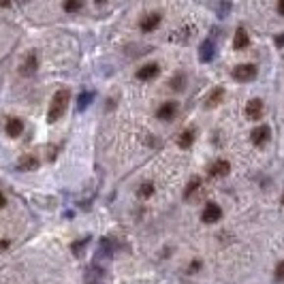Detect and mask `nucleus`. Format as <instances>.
<instances>
[{"label":"nucleus","instance_id":"nucleus-1","mask_svg":"<svg viewBox=\"0 0 284 284\" xmlns=\"http://www.w3.org/2000/svg\"><path fill=\"white\" fill-rule=\"evenodd\" d=\"M69 100H71V92H69V88H62V90H58V92L54 94V98H51L49 111H47V122H49V124H56L58 120H60L62 114L67 111Z\"/></svg>","mask_w":284,"mask_h":284},{"label":"nucleus","instance_id":"nucleus-2","mask_svg":"<svg viewBox=\"0 0 284 284\" xmlns=\"http://www.w3.org/2000/svg\"><path fill=\"white\" fill-rule=\"evenodd\" d=\"M246 116H248V120H263V116H265V105H263V100L261 98H252L250 103L246 105Z\"/></svg>","mask_w":284,"mask_h":284},{"label":"nucleus","instance_id":"nucleus-3","mask_svg":"<svg viewBox=\"0 0 284 284\" xmlns=\"http://www.w3.org/2000/svg\"><path fill=\"white\" fill-rule=\"evenodd\" d=\"M257 77V67L254 64H239L233 69V79L237 81H250Z\"/></svg>","mask_w":284,"mask_h":284},{"label":"nucleus","instance_id":"nucleus-4","mask_svg":"<svg viewBox=\"0 0 284 284\" xmlns=\"http://www.w3.org/2000/svg\"><path fill=\"white\" fill-rule=\"evenodd\" d=\"M220 216H222V210L218 208L216 203H208L203 208V214H201V218H203V222L205 224H214L220 220Z\"/></svg>","mask_w":284,"mask_h":284},{"label":"nucleus","instance_id":"nucleus-5","mask_svg":"<svg viewBox=\"0 0 284 284\" xmlns=\"http://www.w3.org/2000/svg\"><path fill=\"white\" fill-rule=\"evenodd\" d=\"M175 114H177V105L173 103V100H169V103H163L161 107H158V111H156L158 120H163V122H171L175 118Z\"/></svg>","mask_w":284,"mask_h":284},{"label":"nucleus","instance_id":"nucleus-6","mask_svg":"<svg viewBox=\"0 0 284 284\" xmlns=\"http://www.w3.org/2000/svg\"><path fill=\"white\" fill-rule=\"evenodd\" d=\"M269 135H271V131H269V126H257L252 131V135H250V139H252V143L254 145H263V143H267V139H269Z\"/></svg>","mask_w":284,"mask_h":284},{"label":"nucleus","instance_id":"nucleus-7","mask_svg":"<svg viewBox=\"0 0 284 284\" xmlns=\"http://www.w3.org/2000/svg\"><path fill=\"white\" fill-rule=\"evenodd\" d=\"M158 64H154V62H150V64H143L139 71H137V79H141V81H147V79H154V77L158 75Z\"/></svg>","mask_w":284,"mask_h":284},{"label":"nucleus","instance_id":"nucleus-8","mask_svg":"<svg viewBox=\"0 0 284 284\" xmlns=\"http://www.w3.org/2000/svg\"><path fill=\"white\" fill-rule=\"evenodd\" d=\"M158 24H161V13H147L143 20H141V30L143 32H150V30H154V28L158 26Z\"/></svg>","mask_w":284,"mask_h":284},{"label":"nucleus","instance_id":"nucleus-9","mask_svg":"<svg viewBox=\"0 0 284 284\" xmlns=\"http://www.w3.org/2000/svg\"><path fill=\"white\" fill-rule=\"evenodd\" d=\"M231 171L229 161H216L214 165H210V175L212 177H224Z\"/></svg>","mask_w":284,"mask_h":284},{"label":"nucleus","instance_id":"nucleus-10","mask_svg":"<svg viewBox=\"0 0 284 284\" xmlns=\"http://www.w3.org/2000/svg\"><path fill=\"white\" fill-rule=\"evenodd\" d=\"M250 45V34H248L244 28H237L235 32V39H233V47L235 49H244V47Z\"/></svg>","mask_w":284,"mask_h":284},{"label":"nucleus","instance_id":"nucleus-11","mask_svg":"<svg viewBox=\"0 0 284 284\" xmlns=\"http://www.w3.org/2000/svg\"><path fill=\"white\" fill-rule=\"evenodd\" d=\"M194 143V131L192 128H186L184 133H180V137H177V145L182 147V150H188Z\"/></svg>","mask_w":284,"mask_h":284},{"label":"nucleus","instance_id":"nucleus-12","mask_svg":"<svg viewBox=\"0 0 284 284\" xmlns=\"http://www.w3.org/2000/svg\"><path fill=\"white\" fill-rule=\"evenodd\" d=\"M24 131V122L20 120V118H11V120L7 122V133L9 137H20Z\"/></svg>","mask_w":284,"mask_h":284},{"label":"nucleus","instance_id":"nucleus-13","mask_svg":"<svg viewBox=\"0 0 284 284\" xmlns=\"http://www.w3.org/2000/svg\"><path fill=\"white\" fill-rule=\"evenodd\" d=\"M37 167H39V161L32 156V154H26V156L20 161V169L22 171H32V169H37Z\"/></svg>","mask_w":284,"mask_h":284},{"label":"nucleus","instance_id":"nucleus-14","mask_svg":"<svg viewBox=\"0 0 284 284\" xmlns=\"http://www.w3.org/2000/svg\"><path fill=\"white\" fill-rule=\"evenodd\" d=\"M37 69V56L30 54V58H26V62L22 64V75H32Z\"/></svg>","mask_w":284,"mask_h":284},{"label":"nucleus","instance_id":"nucleus-15","mask_svg":"<svg viewBox=\"0 0 284 284\" xmlns=\"http://www.w3.org/2000/svg\"><path fill=\"white\" fill-rule=\"evenodd\" d=\"M222 96H224V90H220V88H218L216 92H212V96L208 98V107H214V105H220Z\"/></svg>","mask_w":284,"mask_h":284},{"label":"nucleus","instance_id":"nucleus-16","mask_svg":"<svg viewBox=\"0 0 284 284\" xmlns=\"http://www.w3.org/2000/svg\"><path fill=\"white\" fill-rule=\"evenodd\" d=\"M276 280H284V261H280L276 267Z\"/></svg>","mask_w":284,"mask_h":284},{"label":"nucleus","instance_id":"nucleus-17","mask_svg":"<svg viewBox=\"0 0 284 284\" xmlns=\"http://www.w3.org/2000/svg\"><path fill=\"white\" fill-rule=\"evenodd\" d=\"M139 194H141V197H150V194H152V184H143V186H141Z\"/></svg>","mask_w":284,"mask_h":284},{"label":"nucleus","instance_id":"nucleus-18","mask_svg":"<svg viewBox=\"0 0 284 284\" xmlns=\"http://www.w3.org/2000/svg\"><path fill=\"white\" fill-rule=\"evenodd\" d=\"M64 9H67V11H77V9H81V2H79V0H77V2H67V4H64Z\"/></svg>","mask_w":284,"mask_h":284},{"label":"nucleus","instance_id":"nucleus-19","mask_svg":"<svg viewBox=\"0 0 284 284\" xmlns=\"http://www.w3.org/2000/svg\"><path fill=\"white\" fill-rule=\"evenodd\" d=\"M210 49H212V43H205L203 45V60H210Z\"/></svg>","mask_w":284,"mask_h":284},{"label":"nucleus","instance_id":"nucleus-20","mask_svg":"<svg viewBox=\"0 0 284 284\" xmlns=\"http://www.w3.org/2000/svg\"><path fill=\"white\" fill-rule=\"evenodd\" d=\"M4 203H7V201H4V197H2V192H0V208H4Z\"/></svg>","mask_w":284,"mask_h":284},{"label":"nucleus","instance_id":"nucleus-21","mask_svg":"<svg viewBox=\"0 0 284 284\" xmlns=\"http://www.w3.org/2000/svg\"><path fill=\"white\" fill-rule=\"evenodd\" d=\"M278 11H280V13H284V2L278 4Z\"/></svg>","mask_w":284,"mask_h":284},{"label":"nucleus","instance_id":"nucleus-22","mask_svg":"<svg viewBox=\"0 0 284 284\" xmlns=\"http://www.w3.org/2000/svg\"><path fill=\"white\" fill-rule=\"evenodd\" d=\"M282 205H284V194H282Z\"/></svg>","mask_w":284,"mask_h":284}]
</instances>
